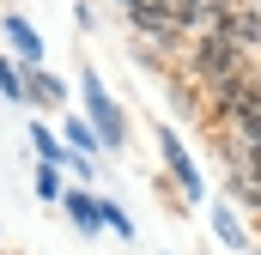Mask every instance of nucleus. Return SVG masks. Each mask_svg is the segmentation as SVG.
Instances as JSON below:
<instances>
[{"label":"nucleus","mask_w":261,"mask_h":255,"mask_svg":"<svg viewBox=\"0 0 261 255\" xmlns=\"http://www.w3.org/2000/svg\"><path fill=\"white\" fill-rule=\"evenodd\" d=\"M237 67H255V55H243V49H237V43H225L219 31L189 43V73H195V85H213L219 73H237Z\"/></svg>","instance_id":"1"},{"label":"nucleus","mask_w":261,"mask_h":255,"mask_svg":"<svg viewBox=\"0 0 261 255\" xmlns=\"http://www.w3.org/2000/svg\"><path fill=\"white\" fill-rule=\"evenodd\" d=\"M79 91H85V110H91V128H97V140H103V146H122V140H128V122H122V110L110 104L103 79H97V73H85V79H79Z\"/></svg>","instance_id":"2"},{"label":"nucleus","mask_w":261,"mask_h":255,"mask_svg":"<svg viewBox=\"0 0 261 255\" xmlns=\"http://www.w3.org/2000/svg\"><path fill=\"white\" fill-rule=\"evenodd\" d=\"M128 18H134V31H140L152 49H164V55H182V49H189L182 24H176L170 12H158V6H128Z\"/></svg>","instance_id":"3"},{"label":"nucleus","mask_w":261,"mask_h":255,"mask_svg":"<svg viewBox=\"0 0 261 255\" xmlns=\"http://www.w3.org/2000/svg\"><path fill=\"white\" fill-rule=\"evenodd\" d=\"M158 152H164V164H170V176H176V194H182V200H200V194H206V183H200L195 158L182 152L176 128H158Z\"/></svg>","instance_id":"4"},{"label":"nucleus","mask_w":261,"mask_h":255,"mask_svg":"<svg viewBox=\"0 0 261 255\" xmlns=\"http://www.w3.org/2000/svg\"><path fill=\"white\" fill-rule=\"evenodd\" d=\"M219 37H225V43H237L243 55H255V49H261V6H249V0H231V12H225Z\"/></svg>","instance_id":"5"},{"label":"nucleus","mask_w":261,"mask_h":255,"mask_svg":"<svg viewBox=\"0 0 261 255\" xmlns=\"http://www.w3.org/2000/svg\"><path fill=\"white\" fill-rule=\"evenodd\" d=\"M225 12H231V0H195L189 18H182V37H189V43H195V37H213V31L225 24Z\"/></svg>","instance_id":"6"},{"label":"nucleus","mask_w":261,"mask_h":255,"mask_svg":"<svg viewBox=\"0 0 261 255\" xmlns=\"http://www.w3.org/2000/svg\"><path fill=\"white\" fill-rule=\"evenodd\" d=\"M67 213H73V225L91 237V231H103V200H91V194H67Z\"/></svg>","instance_id":"7"},{"label":"nucleus","mask_w":261,"mask_h":255,"mask_svg":"<svg viewBox=\"0 0 261 255\" xmlns=\"http://www.w3.org/2000/svg\"><path fill=\"white\" fill-rule=\"evenodd\" d=\"M6 37H12V49H18V55H24L31 67L43 61V43H37V31L24 24V12H12V18H6Z\"/></svg>","instance_id":"8"},{"label":"nucleus","mask_w":261,"mask_h":255,"mask_svg":"<svg viewBox=\"0 0 261 255\" xmlns=\"http://www.w3.org/2000/svg\"><path fill=\"white\" fill-rule=\"evenodd\" d=\"M31 97H37V104H61L67 91H61V79H55V73H43V67H31Z\"/></svg>","instance_id":"9"},{"label":"nucleus","mask_w":261,"mask_h":255,"mask_svg":"<svg viewBox=\"0 0 261 255\" xmlns=\"http://www.w3.org/2000/svg\"><path fill=\"white\" fill-rule=\"evenodd\" d=\"M213 231H219V237H225L231 249H249V237H243V225H237V219H231L225 207H213Z\"/></svg>","instance_id":"10"},{"label":"nucleus","mask_w":261,"mask_h":255,"mask_svg":"<svg viewBox=\"0 0 261 255\" xmlns=\"http://www.w3.org/2000/svg\"><path fill=\"white\" fill-rule=\"evenodd\" d=\"M37 194H43V200H61V164H37Z\"/></svg>","instance_id":"11"},{"label":"nucleus","mask_w":261,"mask_h":255,"mask_svg":"<svg viewBox=\"0 0 261 255\" xmlns=\"http://www.w3.org/2000/svg\"><path fill=\"white\" fill-rule=\"evenodd\" d=\"M67 146H79V152H97L103 140H97V128H91V122H67Z\"/></svg>","instance_id":"12"},{"label":"nucleus","mask_w":261,"mask_h":255,"mask_svg":"<svg viewBox=\"0 0 261 255\" xmlns=\"http://www.w3.org/2000/svg\"><path fill=\"white\" fill-rule=\"evenodd\" d=\"M103 225H110V231H122V237H134V225H128V213H122V207H116V200H103Z\"/></svg>","instance_id":"13"}]
</instances>
